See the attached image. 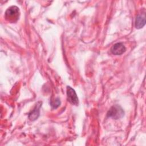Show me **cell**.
Listing matches in <instances>:
<instances>
[{
	"label": "cell",
	"mask_w": 146,
	"mask_h": 146,
	"mask_svg": "<svg viewBox=\"0 0 146 146\" xmlns=\"http://www.w3.org/2000/svg\"><path fill=\"white\" fill-rule=\"evenodd\" d=\"M19 17V8L15 6H12L9 7L5 12V17L6 19L11 23L16 22Z\"/></svg>",
	"instance_id": "6da1fadb"
},
{
	"label": "cell",
	"mask_w": 146,
	"mask_h": 146,
	"mask_svg": "<svg viewBox=\"0 0 146 146\" xmlns=\"http://www.w3.org/2000/svg\"><path fill=\"white\" fill-rule=\"evenodd\" d=\"M124 112L123 110L119 106H112L107 112V116L115 119H118L124 116Z\"/></svg>",
	"instance_id": "7a4b0ae2"
},
{
	"label": "cell",
	"mask_w": 146,
	"mask_h": 146,
	"mask_svg": "<svg viewBox=\"0 0 146 146\" xmlns=\"http://www.w3.org/2000/svg\"><path fill=\"white\" fill-rule=\"evenodd\" d=\"M67 95L68 101L73 105L78 106L79 99L75 90L70 86H67Z\"/></svg>",
	"instance_id": "3957f363"
},
{
	"label": "cell",
	"mask_w": 146,
	"mask_h": 146,
	"mask_svg": "<svg viewBox=\"0 0 146 146\" xmlns=\"http://www.w3.org/2000/svg\"><path fill=\"white\" fill-rule=\"evenodd\" d=\"M126 50L125 47L122 43H117L112 46L111 48V52L114 55H121L123 54Z\"/></svg>",
	"instance_id": "277c9868"
},
{
	"label": "cell",
	"mask_w": 146,
	"mask_h": 146,
	"mask_svg": "<svg viewBox=\"0 0 146 146\" xmlns=\"http://www.w3.org/2000/svg\"><path fill=\"white\" fill-rule=\"evenodd\" d=\"M41 104H42L41 102H38V103L36 104L35 107H34V110L29 113V118L30 120L34 121L38 119V117L39 115L40 108L42 106Z\"/></svg>",
	"instance_id": "5b68a950"
},
{
	"label": "cell",
	"mask_w": 146,
	"mask_h": 146,
	"mask_svg": "<svg viewBox=\"0 0 146 146\" xmlns=\"http://www.w3.org/2000/svg\"><path fill=\"white\" fill-rule=\"evenodd\" d=\"M145 24V15H138L135 20V27L136 29L142 28Z\"/></svg>",
	"instance_id": "8992f818"
},
{
	"label": "cell",
	"mask_w": 146,
	"mask_h": 146,
	"mask_svg": "<svg viewBox=\"0 0 146 146\" xmlns=\"http://www.w3.org/2000/svg\"><path fill=\"white\" fill-rule=\"evenodd\" d=\"M50 103H51V106L53 108H56L58 107H59V106H60V102L59 98H56L54 100L51 101Z\"/></svg>",
	"instance_id": "52a82bcc"
}]
</instances>
